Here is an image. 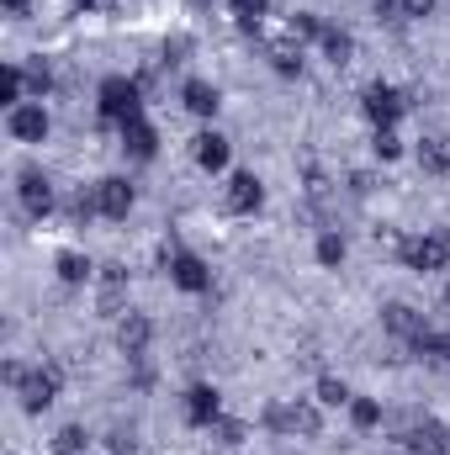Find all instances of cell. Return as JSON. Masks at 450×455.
<instances>
[{
  "label": "cell",
  "instance_id": "ac0fdd59",
  "mask_svg": "<svg viewBox=\"0 0 450 455\" xmlns=\"http://www.w3.org/2000/svg\"><path fill=\"white\" fill-rule=\"evenodd\" d=\"M191 154H197V164H202V170H223V164H228V138H223V132H202Z\"/></svg>",
  "mask_w": 450,
  "mask_h": 455
},
{
  "label": "cell",
  "instance_id": "3957f363",
  "mask_svg": "<svg viewBox=\"0 0 450 455\" xmlns=\"http://www.w3.org/2000/svg\"><path fill=\"white\" fill-rule=\"evenodd\" d=\"M265 424L270 429H281V435H318L324 429V419H318V408L313 403H276V408H265Z\"/></svg>",
  "mask_w": 450,
  "mask_h": 455
},
{
  "label": "cell",
  "instance_id": "484cf974",
  "mask_svg": "<svg viewBox=\"0 0 450 455\" xmlns=\"http://www.w3.org/2000/svg\"><path fill=\"white\" fill-rule=\"evenodd\" d=\"M324 27H329V21L313 16V11H297V16H292V37H324Z\"/></svg>",
  "mask_w": 450,
  "mask_h": 455
},
{
  "label": "cell",
  "instance_id": "836d02e7",
  "mask_svg": "<svg viewBox=\"0 0 450 455\" xmlns=\"http://www.w3.org/2000/svg\"><path fill=\"white\" fill-rule=\"evenodd\" d=\"M5 11H11V16H27V0H5Z\"/></svg>",
  "mask_w": 450,
  "mask_h": 455
},
{
  "label": "cell",
  "instance_id": "e0dca14e",
  "mask_svg": "<svg viewBox=\"0 0 450 455\" xmlns=\"http://www.w3.org/2000/svg\"><path fill=\"white\" fill-rule=\"evenodd\" d=\"M122 302H127V270L107 265V275H101V313H122Z\"/></svg>",
  "mask_w": 450,
  "mask_h": 455
},
{
  "label": "cell",
  "instance_id": "4fadbf2b",
  "mask_svg": "<svg viewBox=\"0 0 450 455\" xmlns=\"http://www.w3.org/2000/svg\"><path fill=\"white\" fill-rule=\"evenodd\" d=\"M265 53H270V69L276 75H302V37H292V32L286 37H270Z\"/></svg>",
  "mask_w": 450,
  "mask_h": 455
},
{
  "label": "cell",
  "instance_id": "44dd1931",
  "mask_svg": "<svg viewBox=\"0 0 450 455\" xmlns=\"http://www.w3.org/2000/svg\"><path fill=\"white\" fill-rule=\"evenodd\" d=\"M53 455H91V435L85 429H59V440H53Z\"/></svg>",
  "mask_w": 450,
  "mask_h": 455
},
{
  "label": "cell",
  "instance_id": "9a60e30c",
  "mask_svg": "<svg viewBox=\"0 0 450 455\" xmlns=\"http://www.w3.org/2000/svg\"><path fill=\"white\" fill-rule=\"evenodd\" d=\"M382 323H387V329H392L398 339H408V344L430 334V329H424V313H414V307H403V302H392V307L382 313Z\"/></svg>",
  "mask_w": 450,
  "mask_h": 455
},
{
  "label": "cell",
  "instance_id": "d590c367",
  "mask_svg": "<svg viewBox=\"0 0 450 455\" xmlns=\"http://www.w3.org/2000/svg\"><path fill=\"white\" fill-rule=\"evenodd\" d=\"M191 5H207V0H191Z\"/></svg>",
  "mask_w": 450,
  "mask_h": 455
},
{
  "label": "cell",
  "instance_id": "d4e9b609",
  "mask_svg": "<svg viewBox=\"0 0 450 455\" xmlns=\"http://www.w3.org/2000/svg\"><path fill=\"white\" fill-rule=\"evenodd\" d=\"M260 16H265V0H233V21H238L244 32H254Z\"/></svg>",
  "mask_w": 450,
  "mask_h": 455
},
{
  "label": "cell",
  "instance_id": "5bb4252c",
  "mask_svg": "<svg viewBox=\"0 0 450 455\" xmlns=\"http://www.w3.org/2000/svg\"><path fill=\"white\" fill-rule=\"evenodd\" d=\"M122 148H127L133 159H154V154H159V138H154V127H149L143 116H133V122H122Z\"/></svg>",
  "mask_w": 450,
  "mask_h": 455
},
{
  "label": "cell",
  "instance_id": "ba28073f",
  "mask_svg": "<svg viewBox=\"0 0 450 455\" xmlns=\"http://www.w3.org/2000/svg\"><path fill=\"white\" fill-rule=\"evenodd\" d=\"M133 202H138V196H133V186H127L122 175H107V180H96V212H101V218L122 223V218L133 212Z\"/></svg>",
  "mask_w": 450,
  "mask_h": 455
},
{
  "label": "cell",
  "instance_id": "1f68e13d",
  "mask_svg": "<svg viewBox=\"0 0 450 455\" xmlns=\"http://www.w3.org/2000/svg\"><path fill=\"white\" fill-rule=\"evenodd\" d=\"M403 11H408V16H430V11H435V0H403Z\"/></svg>",
  "mask_w": 450,
  "mask_h": 455
},
{
  "label": "cell",
  "instance_id": "7402d4cb",
  "mask_svg": "<svg viewBox=\"0 0 450 455\" xmlns=\"http://www.w3.org/2000/svg\"><path fill=\"white\" fill-rule=\"evenodd\" d=\"M59 275H64L69 286H80V281H91V259L69 249V254H59Z\"/></svg>",
  "mask_w": 450,
  "mask_h": 455
},
{
  "label": "cell",
  "instance_id": "7a4b0ae2",
  "mask_svg": "<svg viewBox=\"0 0 450 455\" xmlns=\"http://www.w3.org/2000/svg\"><path fill=\"white\" fill-rule=\"evenodd\" d=\"M101 116L107 122H133V116H143V91L133 85V80H122V75H112V80H101Z\"/></svg>",
  "mask_w": 450,
  "mask_h": 455
},
{
  "label": "cell",
  "instance_id": "cb8c5ba5",
  "mask_svg": "<svg viewBox=\"0 0 450 455\" xmlns=\"http://www.w3.org/2000/svg\"><path fill=\"white\" fill-rule=\"evenodd\" d=\"M21 80H27V75H21L16 64H5V69H0V107H11V112H16V96H21Z\"/></svg>",
  "mask_w": 450,
  "mask_h": 455
},
{
  "label": "cell",
  "instance_id": "5b68a950",
  "mask_svg": "<svg viewBox=\"0 0 450 455\" xmlns=\"http://www.w3.org/2000/svg\"><path fill=\"white\" fill-rule=\"evenodd\" d=\"M16 397H21L27 413H43V408L59 397V371H53V365H48V371H27V376L16 381Z\"/></svg>",
  "mask_w": 450,
  "mask_h": 455
},
{
  "label": "cell",
  "instance_id": "d6986e66",
  "mask_svg": "<svg viewBox=\"0 0 450 455\" xmlns=\"http://www.w3.org/2000/svg\"><path fill=\"white\" fill-rule=\"evenodd\" d=\"M419 164L430 175H450V138H424L419 143Z\"/></svg>",
  "mask_w": 450,
  "mask_h": 455
},
{
  "label": "cell",
  "instance_id": "4dcf8cb0",
  "mask_svg": "<svg viewBox=\"0 0 450 455\" xmlns=\"http://www.w3.org/2000/svg\"><path fill=\"white\" fill-rule=\"evenodd\" d=\"M213 429H218V440H223V445H244V424H238V419H218Z\"/></svg>",
  "mask_w": 450,
  "mask_h": 455
},
{
  "label": "cell",
  "instance_id": "6da1fadb",
  "mask_svg": "<svg viewBox=\"0 0 450 455\" xmlns=\"http://www.w3.org/2000/svg\"><path fill=\"white\" fill-rule=\"evenodd\" d=\"M403 265L408 270H446L450 265V228H435V233H419V238H403L398 243Z\"/></svg>",
  "mask_w": 450,
  "mask_h": 455
},
{
  "label": "cell",
  "instance_id": "7c38bea8",
  "mask_svg": "<svg viewBox=\"0 0 450 455\" xmlns=\"http://www.w3.org/2000/svg\"><path fill=\"white\" fill-rule=\"evenodd\" d=\"M408 451L414 455H450V429L435 424V419L414 424V429H408Z\"/></svg>",
  "mask_w": 450,
  "mask_h": 455
},
{
  "label": "cell",
  "instance_id": "d6a6232c",
  "mask_svg": "<svg viewBox=\"0 0 450 455\" xmlns=\"http://www.w3.org/2000/svg\"><path fill=\"white\" fill-rule=\"evenodd\" d=\"M27 85H32V91L43 96V91H48V69H32V75H27Z\"/></svg>",
  "mask_w": 450,
  "mask_h": 455
},
{
  "label": "cell",
  "instance_id": "8d00e7d4",
  "mask_svg": "<svg viewBox=\"0 0 450 455\" xmlns=\"http://www.w3.org/2000/svg\"><path fill=\"white\" fill-rule=\"evenodd\" d=\"M80 5H96V0H80Z\"/></svg>",
  "mask_w": 450,
  "mask_h": 455
},
{
  "label": "cell",
  "instance_id": "8fae6325",
  "mask_svg": "<svg viewBox=\"0 0 450 455\" xmlns=\"http://www.w3.org/2000/svg\"><path fill=\"white\" fill-rule=\"evenodd\" d=\"M5 127H11L16 143H43L48 138V112L43 107H16V112L5 116Z\"/></svg>",
  "mask_w": 450,
  "mask_h": 455
},
{
  "label": "cell",
  "instance_id": "30bf717a",
  "mask_svg": "<svg viewBox=\"0 0 450 455\" xmlns=\"http://www.w3.org/2000/svg\"><path fill=\"white\" fill-rule=\"evenodd\" d=\"M186 419H191L197 429H213V424L223 419V397H218V387H207V381L191 387V392H186Z\"/></svg>",
  "mask_w": 450,
  "mask_h": 455
},
{
  "label": "cell",
  "instance_id": "4316f807",
  "mask_svg": "<svg viewBox=\"0 0 450 455\" xmlns=\"http://www.w3.org/2000/svg\"><path fill=\"white\" fill-rule=\"evenodd\" d=\"M350 419H355V429H371V424L382 419V408H376L371 397H355V403H350Z\"/></svg>",
  "mask_w": 450,
  "mask_h": 455
},
{
  "label": "cell",
  "instance_id": "2e32d148",
  "mask_svg": "<svg viewBox=\"0 0 450 455\" xmlns=\"http://www.w3.org/2000/svg\"><path fill=\"white\" fill-rule=\"evenodd\" d=\"M181 101H186V112H197V116H213L223 107V96H218L207 80H186V85H181Z\"/></svg>",
  "mask_w": 450,
  "mask_h": 455
},
{
  "label": "cell",
  "instance_id": "ffe728a7",
  "mask_svg": "<svg viewBox=\"0 0 450 455\" xmlns=\"http://www.w3.org/2000/svg\"><path fill=\"white\" fill-rule=\"evenodd\" d=\"M149 334H154V329H149L143 313H127V318H122V349H127V355H143V349H149Z\"/></svg>",
  "mask_w": 450,
  "mask_h": 455
},
{
  "label": "cell",
  "instance_id": "e575fe53",
  "mask_svg": "<svg viewBox=\"0 0 450 455\" xmlns=\"http://www.w3.org/2000/svg\"><path fill=\"white\" fill-rule=\"evenodd\" d=\"M440 313H450V286L440 291Z\"/></svg>",
  "mask_w": 450,
  "mask_h": 455
},
{
  "label": "cell",
  "instance_id": "f1b7e54d",
  "mask_svg": "<svg viewBox=\"0 0 450 455\" xmlns=\"http://www.w3.org/2000/svg\"><path fill=\"white\" fill-rule=\"evenodd\" d=\"M371 148H376L382 159H398V154H403V143L392 138V127H376V138H371Z\"/></svg>",
  "mask_w": 450,
  "mask_h": 455
},
{
  "label": "cell",
  "instance_id": "277c9868",
  "mask_svg": "<svg viewBox=\"0 0 450 455\" xmlns=\"http://www.w3.org/2000/svg\"><path fill=\"white\" fill-rule=\"evenodd\" d=\"M360 112L371 116L376 127H392L398 116L408 112V101H403V91H392V85H382V80H376V85H366V91H360Z\"/></svg>",
  "mask_w": 450,
  "mask_h": 455
},
{
  "label": "cell",
  "instance_id": "603a6c76",
  "mask_svg": "<svg viewBox=\"0 0 450 455\" xmlns=\"http://www.w3.org/2000/svg\"><path fill=\"white\" fill-rule=\"evenodd\" d=\"M318 43H324V53H329L334 64H350V48H355V43H350V32H339V27H324V37H318Z\"/></svg>",
  "mask_w": 450,
  "mask_h": 455
},
{
  "label": "cell",
  "instance_id": "f546056e",
  "mask_svg": "<svg viewBox=\"0 0 450 455\" xmlns=\"http://www.w3.org/2000/svg\"><path fill=\"white\" fill-rule=\"evenodd\" d=\"M318 259H324V265H339V259H344V238H339V233H324V238H318Z\"/></svg>",
  "mask_w": 450,
  "mask_h": 455
},
{
  "label": "cell",
  "instance_id": "83f0119b",
  "mask_svg": "<svg viewBox=\"0 0 450 455\" xmlns=\"http://www.w3.org/2000/svg\"><path fill=\"white\" fill-rule=\"evenodd\" d=\"M318 397H324L329 408H339V403H350V387H344L339 376H324V381H318Z\"/></svg>",
  "mask_w": 450,
  "mask_h": 455
},
{
  "label": "cell",
  "instance_id": "52a82bcc",
  "mask_svg": "<svg viewBox=\"0 0 450 455\" xmlns=\"http://www.w3.org/2000/svg\"><path fill=\"white\" fill-rule=\"evenodd\" d=\"M16 196H21V212H27V218H48V212H53V186H48L43 170H21Z\"/></svg>",
  "mask_w": 450,
  "mask_h": 455
},
{
  "label": "cell",
  "instance_id": "9c48e42d",
  "mask_svg": "<svg viewBox=\"0 0 450 455\" xmlns=\"http://www.w3.org/2000/svg\"><path fill=\"white\" fill-rule=\"evenodd\" d=\"M165 259H170V281H175L181 291H207V286H213V270H207L197 254H186V249H170Z\"/></svg>",
  "mask_w": 450,
  "mask_h": 455
},
{
  "label": "cell",
  "instance_id": "8992f818",
  "mask_svg": "<svg viewBox=\"0 0 450 455\" xmlns=\"http://www.w3.org/2000/svg\"><path fill=\"white\" fill-rule=\"evenodd\" d=\"M260 202H265L260 175H254V170H238V175L228 180V191H223V207L228 212H238V218H249V212H260Z\"/></svg>",
  "mask_w": 450,
  "mask_h": 455
}]
</instances>
